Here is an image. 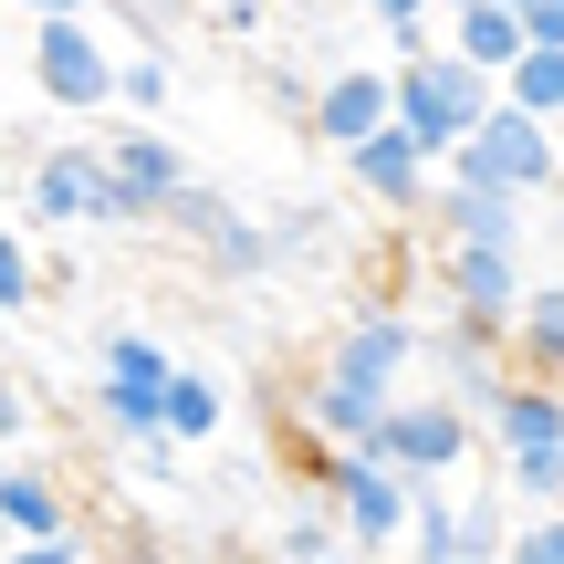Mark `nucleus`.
<instances>
[{
	"label": "nucleus",
	"instance_id": "nucleus-18",
	"mask_svg": "<svg viewBox=\"0 0 564 564\" xmlns=\"http://www.w3.org/2000/svg\"><path fill=\"white\" fill-rule=\"evenodd\" d=\"M502 95L523 105V116H544V126H564V53H523L502 74Z\"/></svg>",
	"mask_w": 564,
	"mask_h": 564
},
{
	"label": "nucleus",
	"instance_id": "nucleus-13",
	"mask_svg": "<svg viewBox=\"0 0 564 564\" xmlns=\"http://www.w3.org/2000/svg\"><path fill=\"white\" fill-rule=\"evenodd\" d=\"M429 220H440L449 251H512V241H523V199H512V188H460V178H440Z\"/></svg>",
	"mask_w": 564,
	"mask_h": 564
},
{
	"label": "nucleus",
	"instance_id": "nucleus-25",
	"mask_svg": "<svg viewBox=\"0 0 564 564\" xmlns=\"http://www.w3.org/2000/svg\"><path fill=\"white\" fill-rule=\"evenodd\" d=\"M0 564H84L74 533H53V544H0Z\"/></svg>",
	"mask_w": 564,
	"mask_h": 564
},
{
	"label": "nucleus",
	"instance_id": "nucleus-22",
	"mask_svg": "<svg viewBox=\"0 0 564 564\" xmlns=\"http://www.w3.org/2000/svg\"><path fill=\"white\" fill-rule=\"evenodd\" d=\"M0 314H32V251L0 230Z\"/></svg>",
	"mask_w": 564,
	"mask_h": 564
},
{
	"label": "nucleus",
	"instance_id": "nucleus-3",
	"mask_svg": "<svg viewBox=\"0 0 564 564\" xmlns=\"http://www.w3.org/2000/svg\"><path fill=\"white\" fill-rule=\"evenodd\" d=\"M314 502L335 512V533H345L356 554H387V544H408L419 481H408V470H387L377 449H324V460H314Z\"/></svg>",
	"mask_w": 564,
	"mask_h": 564
},
{
	"label": "nucleus",
	"instance_id": "nucleus-27",
	"mask_svg": "<svg viewBox=\"0 0 564 564\" xmlns=\"http://www.w3.org/2000/svg\"><path fill=\"white\" fill-rule=\"evenodd\" d=\"M21 419H32V408H21V387L0 377V440H21Z\"/></svg>",
	"mask_w": 564,
	"mask_h": 564
},
{
	"label": "nucleus",
	"instance_id": "nucleus-8",
	"mask_svg": "<svg viewBox=\"0 0 564 564\" xmlns=\"http://www.w3.org/2000/svg\"><path fill=\"white\" fill-rule=\"evenodd\" d=\"M32 84L63 116H105L116 105V53L95 42V21H42L32 32Z\"/></svg>",
	"mask_w": 564,
	"mask_h": 564
},
{
	"label": "nucleus",
	"instance_id": "nucleus-29",
	"mask_svg": "<svg viewBox=\"0 0 564 564\" xmlns=\"http://www.w3.org/2000/svg\"><path fill=\"white\" fill-rule=\"evenodd\" d=\"M440 11H449V21H460V11H481V0H440Z\"/></svg>",
	"mask_w": 564,
	"mask_h": 564
},
{
	"label": "nucleus",
	"instance_id": "nucleus-16",
	"mask_svg": "<svg viewBox=\"0 0 564 564\" xmlns=\"http://www.w3.org/2000/svg\"><path fill=\"white\" fill-rule=\"evenodd\" d=\"M449 53H460V63H481V74L502 84L512 63L533 53V42H523V11H502V0H481V11H460V42H449Z\"/></svg>",
	"mask_w": 564,
	"mask_h": 564
},
{
	"label": "nucleus",
	"instance_id": "nucleus-7",
	"mask_svg": "<svg viewBox=\"0 0 564 564\" xmlns=\"http://www.w3.org/2000/svg\"><path fill=\"white\" fill-rule=\"evenodd\" d=\"M470 440H481V419H470L449 387H419V398H398L387 408V429H377V460L387 470H408V481H440V470H460L470 460Z\"/></svg>",
	"mask_w": 564,
	"mask_h": 564
},
{
	"label": "nucleus",
	"instance_id": "nucleus-20",
	"mask_svg": "<svg viewBox=\"0 0 564 564\" xmlns=\"http://www.w3.org/2000/svg\"><path fill=\"white\" fill-rule=\"evenodd\" d=\"M324 554H345V533H335V512H293V523H282V544H272V564H324Z\"/></svg>",
	"mask_w": 564,
	"mask_h": 564
},
{
	"label": "nucleus",
	"instance_id": "nucleus-5",
	"mask_svg": "<svg viewBox=\"0 0 564 564\" xmlns=\"http://www.w3.org/2000/svg\"><path fill=\"white\" fill-rule=\"evenodd\" d=\"M32 220H53V230H137L116 167H105V137H53L32 158Z\"/></svg>",
	"mask_w": 564,
	"mask_h": 564
},
{
	"label": "nucleus",
	"instance_id": "nucleus-11",
	"mask_svg": "<svg viewBox=\"0 0 564 564\" xmlns=\"http://www.w3.org/2000/svg\"><path fill=\"white\" fill-rule=\"evenodd\" d=\"M105 167H116V188H126V209H137V230L167 220V199L188 188V158L158 137V126H116V137H105Z\"/></svg>",
	"mask_w": 564,
	"mask_h": 564
},
{
	"label": "nucleus",
	"instance_id": "nucleus-24",
	"mask_svg": "<svg viewBox=\"0 0 564 564\" xmlns=\"http://www.w3.org/2000/svg\"><path fill=\"white\" fill-rule=\"evenodd\" d=\"M523 42H533V53H564V0H533V11H523Z\"/></svg>",
	"mask_w": 564,
	"mask_h": 564
},
{
	"label": "nucleus",
	"instance_id": "nucleus-14",
	"mask_svg": "<svg viewBox=\"0 0 564 564\" xmlns=\"http://www.w3.org/2000/svg\"><path fill=\"white\" fill-rule=\"evenodd\" d=\"M53 533H74L63 481L32 470V460H0V544H53Z\"/></svg>",
	"mask_w": 564,
	"mask_h": 564
},
{
	"label": "nucleus",
	"instance_id": "nucleus-30",
	"mask_svg": "<svg viewBox=\"0 0 564 564\" xmlns=\"http://www.w3.org/2000/svg\"><path fill=\"white\" fill-rule=\"evenodd\" d=\"M324 564H366V554H356V544H345V554H324Z\"/></svg>",
	"mask_w": 564,
	"mask_h": 564
},
{
	"label": "nucleus",
	"instance_id": "nucleus-4",
	"mask_svg": "<svg viewBox=\"0 0 564 564\" xmlns=\"http://www.w3.org/2000/svg\"><path fill=\"white\" fill-rule=\"evenodd\" d=\"M419 356H429L419 314H387V303H366V314H345V324H335V345H324L314 377H324V387H345V398H366V408H398V398H408V377H419Z\"/></svg>",
	"mask_w": 564,
	"mask_h": 564
},
{
	"label": "nucleus",
	"instance_id": "nucleus-19",
	"mask_svg": "<svg viewBox=\"0 0 564 564\" xmlns=\"http://www.w3.org/2000/svg\"><path fill=\"white\" fill-rule=\"evenodd\" d=\"M105 377H116V387H147V398H167V387H178V366H167V345H147V335H105Z\"/></svg>",
	"mask_w": 564,
	"mask_h": 564
},
{
	"label": "nucleus",
	"instance_id": "nucleus-15",
	"mask_svg": "<svg viewBox=\"0 0 564 564\" xmlns=\"http://www.w3.org/2000/svg\"><path fill=\"white\" fill-rule=\"evenodd\" d=\"M512 356H523L544 387H564V282H533V293H523V314H512Z\"/></svg>",
	"mask_w": 564,
	"mask_h": 564
},
{
	"label": "nucleus",
	"instance_id": "nucleus-2",
	"mask_svg": "<svg viewBox=\"0 0 564 564\" xmlns=\"http://www.w3.org/2000/svg\"><path fill=\"white\" fill-rule=\"evenodd\" d=\"M481 440H491V460H502V481L523 491V502H564V387L544 377H502V398H491V419H481Z\"/></svg>",
	"mask_w": 564,
	"mask_h": 564
},
{
	"label": "nucleus",
	"instance_id": "nucleus-10",
	"mask_svg": "<svg viewBox=\"0 0 564 564\" xmlns=\"http://www.w3.org/2000/svg\"><path fill=\"white\" fill-rule=\"evenodd\" d=\"M398 126V74H377V63H335L314 95V137L335 147V158H356L366 137H387Z\"/></svg>",
	"mask_w": 564,
	"mask_h": 564
},
{
	"label": "nucleus",
	"instance_id": "nucleus-23",
	"mask_svg": "<svg viewBox=\"0 0 564 564\" xmlns=\"http://www.w3.org/2000/svg\"><path fill=\"white\" fill-rule=\"evenodd\" d=\"M502 564H564V512H544V523H523Z\"/></svg>",
	"mask_w": 564,
	"mask_h": 564
},
{
	"label": "nucleus",
	"instance_id": "nucleus-9",
	"mask_svg": "<svg viewBox=\"0 0 564 564\" xmlns=\"http://www.w3.org/2000/svg\"><path fill=\"white\" fill-rule=\"evenodd\" d=\"M449 324H460L470 345H512V314H523V262L512 251H449Z\"/></svg>",
	"mask_w": 564,
	"mask_h": 564
},
{
	"label": "nucleus",
	"instance_id": "nucleus-17",
	"mask_svg": "<svg viewBox=\"0 0 564 564\" xmlns=\"http://www.w3.org/2000/svg\"><path fill=\"white\" fill-rule=\"evenodd\" d=\"M220 419H230L220 377H188V366H178V387H167V440L199 449V440H220Z\"/></svg>",
	"mask_w": 564,
	"mask_h": 564
},
{
	"label": "nucleus",
	"instance_id": "nucleus-6",
	"mask_svg": "<svg viewBox=\"0 0 564 564\" xmlns=\"http://www.w3.org/2000/svg\"><path fill=\"white\" fill-rule=\"evenodd\" d=\"M440 178H460V188H512V199H533V188H554L564 178V147H554V126L544 116H523V105H491L481 116V137L460 147V158L440 167Z\"/></svg>",
	"mask_w": 564,
	"mask_h": 564
},
{
	"label": "nucleus",
	"instance_id": "nucleus-21",
	"mask_svg": "<svg viewBox=\"0 0 564 564\" xmlns=\"http://www.w3.org/2000/svg\"><path fill=\"white\" fill-rule=\"evenodd\" d=\"M116 105H126V116H158V105H167V53H126L116 63Z\"/></svg>",
	"mask_w": 564,
	"mask_h": 564
},
{
	"label": "nucleus",
	"instance_id": "nucleus-28",
	"mask_svg": "<svg viewBox=\"0 0 564 564\" xmlns=\"http://www.w3.org/2000/svg\"><path fill=\"white\" fill-rule=\"evenodd\" d=\"M21 11H32V21H84L95 0H21Z\"/></svg>",
	"mask_w": 564,
	"mask_h": 564
},
{
	"label": "nucleus",
	"instance_id": "nucleus-26",
	"mask_svg": "<svg viewBox=\"0 0 564 564\" xmlns=\"http://www.w3.org/2000/svg\"><path fill=\"white\" fill-rule=\"evenodd\" d=\"M366 11H377L387 32H408V21H429V11H440V0H366Z\"/></svg>",
	"mask_w": 564,
	"mask_h": 564
},
{
	"label": "nucleus",
	"instance_id": "nucleus-12",
	"mask_svg": "<svg viewBox=\"0 0 564 564\" xmlns=\"http://www.w3.org/2000/svg\"><path fill=\"white\" fill-rule=\"evenodd\" d=\"M345 178H356L377 209H398V220H429V199H440V167H429L398 126H387V137H366L356 158H345Z\"/></svg>",
	"mask_w": 564,
	"mask_h": 564
},
{
	"label": "nucleus",
	"instance_id": "nucleus-31",
	"mask_svg": "<svg viewBox=\"0 0 564 564\" xmlns=\"http://www.w3.org/2000/svg\"><path fill=\"white\" fill-rule=\"evenodd\" d=\"M502 11H533V0H502Z\"/></svg>",
	"mask_w": 564,
	"mask_h": 564
},
{
	"label": "nucleus",
	"instance_id": "nucleus-1",
	"mask_svg": "<svg viewBox=\"0 0 564 564\" xmlns=\"http://www.w3.org/2000/svg\"><path fill=\"white\" fill-rule=\"evenodd\" d=\"M491 74L481 63H460V53H408L398 63V137L419 147L429 167H449L470 137H481V116H491Z\"/></svg>",
	"mask_w": 564,
	"mask_h": 564
}]
</instances>
